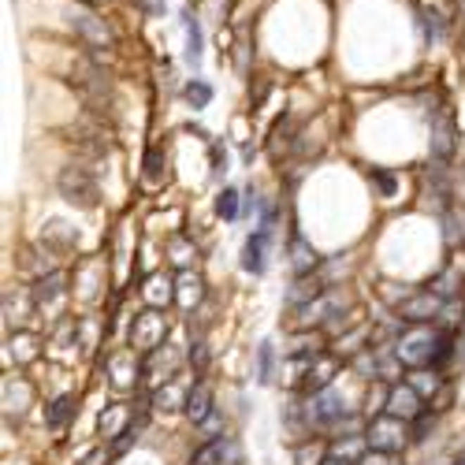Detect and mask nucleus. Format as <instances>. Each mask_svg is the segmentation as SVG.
I'll list each match as a JSON object with an SVG mask.
<instances>
[{
    "label": "nucleus",
    "mask_w": 465,
    "mask_h": 465,
    "mask_svg": "<svg viewBox=\"0 0 465 465\" xmlns=\"http://www.w3.org/2000/svg\"><path fill=\"white\" fill-rule=\"evenodd\" d=\"M190 365H198V372L205 369V343H193V350H190Z\"/></svg>",
    "instance_id": "nucleus-35"
},
{
    "label": "nucleus",
    "mask_w": 465,
    "mask_h": 465,
    "mask_svg": "<svg viewBox=\"0 0 465 465\" xmlns=\"http://www.w3.org/2000/svg\"><path fill=\"white\" fill-rule=\"evenodd\" d=\"M369 183L380 190V198H395V175L391 172H383V167H372V175H369Z\"/></svg>",
    "instance_id": "nucleus-29"
},
{
    "label": "nucleus",
    "mask_w": 465,
    "mask_h": 465,
    "mask_svg": "<svg viewBox=\"0 0 465 465\" xmlns=\"http://www.w3.org/2000/svg\"><path fill=\"white\" fill-rule=\"evenodd\" d=\"M320 294H324V287H320V279H309V276H302V279L291 287V294H287V305L302 309V305H309L313 298H320Z\"/></svg>",
    "instance_id": "nucleus-17"
},
{
    "label": "nucleus",
    "mask_w": 465,
    "mask_h": 465,
    "mask_svg": "<svg viewBox=\"0 0 465 465\" xmlns=\"http://www.w3.org/2000/svg\"><path fill=\"white\" fill-rule=\"evenodd\" d=\"M186 63L190 68H201V53H205V37H201V27H198V19L186 11Z\"/></svg>",
    "instance_id": "nucleus-18"
},
{
    "label": "nucleus",
    "mask_w": 465,
    "mask_h": 465,
    "mask_svg": "<svg viewBox=\"0 0 465 465\" xmlns=\"http://www.w3.org/2000/svg\"><path fill=\"white\" fill-rule=\"evenodd\" d=\"M56 190H60V198L63 201H71V205H79V209H97V179L89 175V167L82 164H68L60 172L56 179Z\"/></svg>",
    "instance_id": "nucleus-3"
},
{
    "label": "nucleus",
    "mask_w": 465,
    "mask_h": 465,
    "mask_svg": "<svg viewBox=\"0 0 465 465\" xmlns=\"http://www.w3.org/2000/svg\"><path fill=\"white\" fill-rule=\"evenodd\" d=\"M324 458H328L324 443H298V450H294V461L298 465H324Z\"/></svg>",
    "instance_id": "nucleus-24"
},
{
    "label": "nucleus",
    "mask_w": 465,
    "mask_h": 465,
    "mask_svg": "<svg viewBox=\"0 0 465 465\" xmlns=\"http://www.w3.org/2000/svg\"><path fill=\"white\" fill-rule=\"evenodd\" d=\"M131 346H138V350H157V346H164V317L160 313H141V317H134V324H131Z\"/></svg>",
    "instance_id": "nucleus-12"
},
{
    "label": "nucleus",
    "mask_w": 465,
    "mask_h": 465,
    "mask_svg": "<svg viewBox=\"0 0 465 465\" xmlns=\"http://www.w3.org/2000/svg\"><path fill=\"white\" fill-rule=\"evenodd\" d=\"M439 309H443V298L428 287V291H417L409 294V298H402V305H398V317L406 320V324H424V320H432Z\"/></svg>",
    "instance_id": "nucleus-9"
},
{
    "label": "nucleus",
    "mask_w": 465,
    "mask_h": 465,
    "mask_svg": "<svg viewBox=\"0 0 465 465\" xmlns=\"http://www.w3.org/2000/svg\"><path fill=\"white\" fill-rule=\"evenodd\" d=\"M421 30H424V42H439L443 37V19H439V11H421Z\"/></svg>",
    "instance_id": "nucleus-27"
},
{
    "label": "nucleus",
    "mask_w": 465,
    "mask_h": 465,
    "mask_svg": "<svg viewBox=\"0 0 465 465\" xmlns=\"http://www.w3.org/2000/svg\"><path fill=\"white\" fill-rule=\"evenodd\" d=\"M424 398L413 391L409 383H391V395H387V413L391 417H398V421H406V424H413L424 413Z\"/></svg>",
    "instance_id": "nucleus-10"
},
{
    "label": "nucleus",
    "mask_w": 465,
    "mask_h": 465,
    "mask_svg": "<svg viewBox=\"0 0 465 465\" xmlns=\"http://www.w3.org/2000/svg\"><path fill=\"white\" fill-rule=\"evenodd\" d=\"M238 201H242V193L235 186H224L216 193V212L224 216V219H235L238 216Z\"/></svg>",
    "instance_id": "nucleus-22"
},
{
    "label": "nucleus",
    "mask_w": 465,
    "mask_h": 465,
    "mask_svg": "<svg viewBox=\"0 0 465 465\" xmlns=\"http://www.w3.org/2000/svg\"><path fill=\"white\" fill-rule=\"evenodd\" d=\"M443 238H447V246H458V242H465V224L458 219V212H447L443 216Z\"/></svg>",
    "instance_id": "nucleus-28"
},
{
    "label": "nucleus",
    "mask_w": 465,
    "mask_h": 465,
    "mask_svg": "<svg viewBox=\"0 0 465 465\" xmlns=\"http://www.w3.org/2000/svg\"><path fill=\"white\" fill-rule=\"evenodd\" d=\"M324 465H350V458H343V454H328Z\"/></svg>",
    "instance_id": "nucleus-38"
},
{
    "label": "nucleus",
    "mask_w": 465,
    "mask_h": 465,
    "mask_svg": "<svg viewBox=\"0 0 465 465\" xmlns=\"http://www.w3.org/2000/svg\"><path fill=\"white\" fill-rule=\"evenodd\" d=\"M75 409H79V398H75V395H60V398H53V406L45 409V424H49V428H63V424L75 417Z\"/></svg>",
    "instance_id": "nucleus-16"
},
{
    "label": "nucleus",
    "mask_w": 465,
    "mask_h": 465,
    "mask_svg": "<svg viewBox=\"0 0 465 465\" xmlns=\"http://www.w3.org/2000/svg\"><path fill=\"white\" fill-rule=\"evenodd\" d=\"M357 465H395L391 454H383V450H365V454L357 458Z\"/></svg>",
    "instance_id": "nucleus-33"
},
{
    "label": "nucleus",
    "mask_w": 465,
    "mask_h": 465,
    "mask_svg": "<svg viewBox=\"0 0 465 465\" xmlns=\"http://www.w3.org/2000/svg\"><path fill=\"white\" fill-rule=\"evenodd\" d=\"M454 283H458V272H443L439 279H432V291L439 294V298H454V294H458Z\"/></svg>",
    "instance_id": "nucleus-31"
},
{
    "label": "nucleus",
    "mask_w": 465,
    "mask_h": 465,
    "mask_svg": "<svg viewBox=\"0 0 465 465\" xmlns=\"http://www.w3.org/2000/svg\"><path fill=\"white\" fill-rule=\"evenodd\" d=\"M450 357H454V331H439V343H435V357H432V369H443Z\"/></svg>",
    "instance_id": "nucleus-26"
},
{
    "label": "nucleus",
    "mask_w": 465,
    "mask_h": 465,
    "mask_svg": "<svg viewBox=\"0 0 465 465\" xmlns=\"http://www.w3.org/2000/svg\"><path fill=\"white\" fill-rule=\"evenodd\" d=\"M339 309H343V298L339 294H320V298H313L309 305H302L298 309V324L309 331L313 324H324V320H331V317H339Z\"/></svg>",
    "instance_id": "nucleus-13"
},
{
    "label": "nucleus",
    "mask_w": 465,
    "mask_h": 465,
    "mask_svg": "<svg viewBox=\"0 0 465 465\" xmlns=\"http://www.w3.org/2000/svg\"><path fill=\"white\" fill-rule=\"evenodd\" d=\"M190 465H242V447L235 435H212L198 454L190 458Z\"/></svg>",
    "instance_id": "nucleus-5"
},
{
    "label": "nucleus",
    "mask_w": 465,
    "mask_h": 465,
    "mask_svg": "<svg viewBox=\"0 0 465 465\" xmlns=\"http://www.w3.org/2000/svg\"><path fill=\"white\" fill-rule=\"evenodd\" d=\"M365 443L369 450H383V454H398L409 443V424L391 417V413H380L365 424Z\"/></svg>",
    "instance_id": "nucleus-4"
},
{
    "label": "nucleus",
    "mask_w": 465,
    "mask_h": 465,
    "mask_svg": "<svg viewBox=\"0 0 465 465\" xmlns=\"http://www.w3.org/2000/svg\"><path fill=\"white\" fill-rule=\"evenodd\" d=\"M224 167H227V157L219 153V146H212V175L219 179V172H224Z\"/></svg>",
    "instance_id": "nucleus-36"
},
{
    "label": "nucleus",
    "mask_w": 465,
    "mask_h": 465,
    "mask_svg": "<svg viewBox=\"0 0 465 465\" xmlns=\"http://www.w3.org/2000/svg\"><path fill=\"white\" fill-rule=\"evenodd\" d=\"M406 383H409L421 398H428V395H435V391H443V380H439L435 372H428V369H413Z\"/></svg>",
    "instance_id": "nucleus-20"
},
{
    "label": "nucleus",
    "mask_w": 465,
    "mask_h": 465,
    "mask_svg": "<svg viewBox=\"0 0 465 465\" xmlns=\"http://www.w3.org/2000/svg\"><path fill=\"white\" fill-rule=\"evenodd\" d=\"M183 413H186V417H190L193 424H205V421L212 417V387L205 383V380H198V383H193L190 391H186Z\"/></svg>",
    "instance_id": "nucleus-14"
},
{
    "label": "nucleus",
    "mask_w": 465,
    "mask_h": 465,
    "mask_svg": "<svg viewBox=\"0 0 465 465\" xmlns=\"http://www.w3.org/2000/svg\"><path fill=\"white\" fill-rule=\"evenodd\" d=\"M458 15H461V23H465V0H458Z\"/></svg>",
    "instance_id": "nucleus-39"
},
{
    "label": "nucleus",
    "mask_w": 465,
    "mask_h": 465,
    "mask_svg": "<svg viewBox=\"0 0 465 465\" xmlns=\"http://www.w3.org/2000/svg\"><path fill=\"white\" fill-rule=\"evenodd\" d=\"M127 409L123 406H112L108 413H101V435H105V439H112V435H120L123 428H127Z\"/></svg>",
    "instance_id": "nucleus-23"
},
{
    "label": "nucleus",
    "mask_w": 465,
    "mask_h": 465,
    "mask_svg": "<svg viewBox=\"0 0 465 465\" xmlns=\"http://www.w3.org/2000/svg\"><path fill=\"white\" fill-rule=\"evenodd\" d=\"M86 4H97V0H86Z\"/></svg>",
    "instance_id": "nucleus-41"
},
{
    "label": "nucleus",
    "mask_w": 465,
    "mask_h": 465,
    "mask_svg": "<svg viewBox=\"0 0 465 465\" xmlns=\"http://www.w3.org/2000/svg\"><path fill=\"white\" fill-rule=\"evenodd\" d=\"M138 8L146 15H164V0H138Z\"/></svg>",
    "instance_id": "nucleus-34"
},
{
    "label": "nucleus",
    "mask_w": 465,
    "mask_h": 465,
    "mask_svg": "<svg viewBox=\"0 0 465 465\" xmlns=\"http://www.w3.org/2000/svg\"><path fill=\"white\" fill-rule=\"evenodd\" d=\"M268 242H272V227L261 224L246 238V246H242V272H250V276L265 272V268H268Z\"/></svg>",
    "instance_id": "nucleus-11"
},
{
    "label": "nucleus",
    "mask_w": 465,
    "mask_h": 465,
    "mask_svg": "<svg viewBox=\"0 0 465 465\" xmlns=\"http://www.w3.org/2000/svg\"><path fill=\"white\" fill-rule=\"evenodd\" d=\"M272 365H276L272 343H261V346H257V380H261V383H272Z\"/></svg>",
    "instance_id": "nucleus-25"
},
{
    "label": "nucleus",
    "mask_w": 465,
    "mask_h": 465,
    "mask_svg": "<svg viewBox=\"0 0 465 465\" xmlns=\"http://www.w3.org/2000/svg\"><path fill=\"white\" fill-rule=\"evenodd\" d=\"M305 409V421L309 424H317V428H324V432H343V424L346 428H354V421H346L350 417V409H346V398L339 391H320V395H309V406Z\"/></svg>",
    "instance_id": "nucleus-2"
},
{
    "label": "nucleus",
    "mask_w": 465,
    "mask_h": 465,
    "mask_svg": "<svg viewBox=\"0 0 465 465\" xmlns=\"http://www.w3.org/2000/svg\"><path fill=\"white\" fill-rule=\"evenodd\" d=\"M428 428H432V413L424 409L421 417L413 421V428H409V439H413V443H421V439H428Z\"/></svg>",
    "instance_id": "nucleus-32"
},
{
    "label": "nucleus",
    "mask_w": 465,
    "mask_h": 465,
    "mask_svg": "<svg viewBox=\"0 0 465 465\" xmlns=\"http://www.w3.org/2000/svg\"><path fill=\"white\" fill-rule=\"evenodd\" d=\"M183 97H186V105H190V108H209V101H212V86H209V82H201V79H193V82H186Z\"/></svg>",
    "instance_id": "nucleus-21"
},
{
    "label": "nucleus",
    "mask_w": 465,
    "mask_h": 465,
    "mask_svg": "<svg viewBox=\"0 0 465 465\" xmlns=\"http://www.w3.org/2000/svg\"><path fill=\"white\" fill-rule=\"evenodd\" d=\"M435 343L439 335L424 324H409L395 343V361H402L409 369H432V357H435Z\"/></svg>",
    "instance_id": "nucleus-1"
},
{
    "label": "nucleus",
    "mask_w": 465,
    "mask_h": 465,
    "mask_svg": "<svg viewBox=\"0 0 465 465\" xmlns=\"http://www.w3.org/2000/svg\"><path fill=\"white\" fill-rule=\"evenodd\" d=\"M82 465H108V454H105V450H94V454H86Z\"/></svg>",
    "instance_id": "nucleus-37"
},
{
    "label": "nucleus",
    "mask_w": 465,
    "mask_h": 465,
    "mask_svg": "<svg viewBox=\"0 0 465 465\" xmlns=\"http://www.w3.org/2000/svg\"><path fill=\"white\" fill-rule=\"evenodd\" d=\"M317 261H320V257H317V250L309 246L305 238H294V242H291V268H294V276H298V279L313 272Z\"/></svg>",
    "instance_id": "nucleus-15"
},
{
    "label": "nucleus",
    "mask_w": 465,
    "mask_h": 465,
    "mask_svg": "<svg viewBox=\"0 0 465 465\" xmlns=\"http://www.w3.org/2000/svg\"><path fill=\"white\" fill-rule=\"evenodd\" d=\"M60 294H63V276L60 272L42 276V279H37V287H34V305H53Z\"/></svg>",
    "instance_id": "nucleus-19"
},
{
    "label": "nucleus",
    "mask_w": 465,
    "mask_h": 465,
    "mask_svg": "<svg viewBox=\"0 0 465 465\" xmlns=\"http://www.w3.org/2000/svg\"><path fill=\"white\" fill-rule=\"evenodd\" d=\"M428 149H432V160H435V164H447L450 157H454V149H458V131H454V120H450V112H435Z\"/></svg>",
    "instance_id": "nucleus-7"
},
{
    "label": "nucleus",
    "mask_w": 465,
    "mask_h": 465,
    "mask_svg": "<svg viewBox=\"0 0 465 465\" xmlns=\"http://www.w3.org/2000/svg\"><path fill=\"white\" fill-rule=\"evenodd\" d=\"M454 465H465V450H461V454H458V458H454Z\"/></svg>",
    "instance_id": "nucleus-40"
},
{
    "label": "nucleus",
    "mask_w": 465,
    "mask_h": 465,
    "mask_svg": "<svg viewBox=\"0 0 465 465\" xmlns=\"http://www.w3.org/2000/svg\"><path fill=\"white\" fill-rule=\"evenodd\" d=\"M71 27H75V34H79L86 45H94V49H112V30H108V23L97 19L94 11L75 8V11H71Z\"/></svg>",
    "instance_id": "nucleus-8"
},
{
    "label": "nucleus",
    "mask_w": 465,
    "mask_h": 465,
    "mask_svg": "<svg viewBox=\"0 0 465 465\" xmlns=\"http://www.w3.org/2000/svg\"><path fill=\"white\" fill-rule=\"evenodd\" d=\"M160 179H164V153L149 149L146 153V183H160Z\"/></svg>",
    "instance_id": "nucleus-30"
},
{
    "label": "nucleus",
    "mask_w": 465,
    "mask_h": 465,
    "mask_svg": "<svg viewBox=\"0 0 465 465\" xmlns=\"http://www.w3.org/2000/svg\"><path fill=\"white\" fill-rule=\"evenodd\" d=\"M339 369H343L339 354H328V350H324V354L313 361V365L302 372V391H305V395H320V391H328L331 380L339 376Z\"/></svg>",
    "instance_id": "nucleus-6"
}]
</instances>
